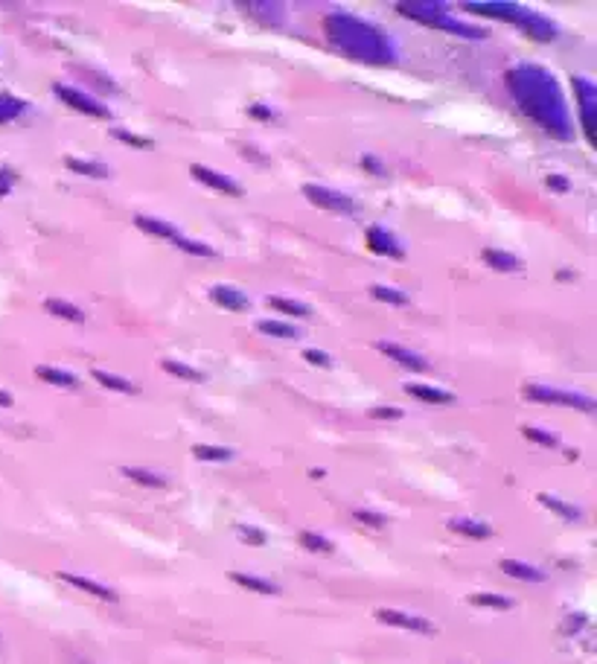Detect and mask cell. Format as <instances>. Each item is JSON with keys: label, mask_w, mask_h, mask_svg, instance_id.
Listing matches in <instances>:
<instances>
[{"label": "cell", "mask_w": 597, "mask_h": 664, "mask_svg": "<svg viewBox=\"0 0 597 664\" xmlns=\"http://www.w3.org/2000/svg\"><path fill=\"white\" fill-rule=\"evenodd\" d=\"M507 88L516 105L536 120L545 132L557 140L574 137L571 111L565 102L563 88L551 70L539 65H516L507 70Z\"/></svg>", "instance_id": "obj_1"}, {"label": "cell", "mask_w": 597, "mask_h": 664, "mask_svg": "<svg viewBox=\"0 0 597 664\" xmlns=\"http://www.w3.org/2000/svg\"><path fill=\"white\" fill-rule=\"evenodd\" d=\"M324 33L341 53L365 62V65H394L397 62V47H394L391 35H385L379 27L367 24L356 15L332 12L324 18Z\"/></svg>", "instance_id": "obj_2"}, {"label": "cell", "mask_w": 597, "mask_h": 664, "mask_svg": "<svg viewBox=\"0 0 597 664\" xmlns=\"http://www.w3.org/2000/svg\"><path fill=\"white\" fill-rule=\"evenodd\" d=\"M402 15L420 21V24H429V27H437V30H446L452 35H464V38H487V30L481 27H472L466 21H458L446 12L443 3H399L397 6Z\"/></svg>", "instance_id": "obj_3"}, {"label": "cell", "mask_w": 597, "mask_h": 664, "mask_svg": "<svg viewBox=\"0 0 597 664\" xmlns=\"http://www.w3.org/2000/svg\"><path fill=\"white\" fill-rule=\"evenodd\" d=\"M525 397L536 399V402H548V405H568V408H580V411H595V399L583 397L577 391H565V388L525 385Z\"/></svg>", "instance_id": "obj_4"}, {"label": "cell", "mask_w": 597, "mask_h": 664, "mask_svg": "<svg viewBox=\"0 0 597 664\" xmlns=\"http://www.w3.org/2000/svg\"><path fill=\"white\" fill-rule=\"evenodd\" d=\"M571 85H574V97L580 102V123H583L586 140L595 143V114H597L595 82H589V79H583V76H574Z\"/></svg>", "instance_id": "obj_5"}, {"label": "cell", "mask_w": 597, "mask_h": 664, "mask_svg": "<svg viewBox=\"0 0 597 664\" xmlns=\"http://www.w3.org/2000/svg\"><path fill=\"white\" fill-rule=\"evenodd\" d=\"M303 196L312 201V204L324 207V210H332V213H353V210H356V204H353L350 196L335 193V190H330V187L306 184V187H303Z\"/></svg>", "instance_id": "obj_6"}, {"label": "cell", "mask_w": 597, "mask_h": 664, "mask_svg": "<svg viewBox=\"0 0 597 664\" xmlns=\"http://www.w3.org/2000/svg\"><path fill=\"white\" fill-rule=\"evenodd\" d=\"M53 94H56L62 102H67L70 108L82 111V114H91V117H108V108H105L102 102H97L94 97H88V94H82V91H76V88L53 85Z\"/></svg>", "instance_id": "obj_7"}, {"label": "cell", "mask_w": 597, "mask_h": 664, "mask_svg": "<svg viewBox=\"0 0 597 664\" xmlns=\"http://www.w3.org/2000/svg\"><path fill=\"white\" fill-rule=\"evenodd\" d=\"M376 621H382V624H388V627H399V630L434 632L432 621H426V618H420V615L399 612V609H376Z\"/></svg>", "instance_id": "obj_8"}, {"label": "cell", "mask_w": 597, "mask_h": 664, "mask_svg": "<svg viewBox=\"0 0 597 664\" xmlns=\"http://www.w3.org/2000/svg\"><path fill=\"white\" fill-rule=\"evenodd\" d=\"M516 24L531 35V38H536V41H551V38H557V33H560L551 18H542V15L531 12V9H522L519 18H516Z\"/></svg>", "instance_id": "obj_9"}, {"label": "cell", "mask_w": 597, "mask_h": 664, "mask_svg": "<svg viewBox=\"0 0 597 664\" xmlns=\"http://www.w3.org/2000/svg\"><path fill=\"white\" fill-rule=\"evenodd\" d=\"M190 175L201 181V184H207V187H213V190H219V193H228V196H242V187L228 178V175H219V172H213L210 166H199L193 164L190 166Z\"/></svg>", "instance_id": "obj_10"}, {"label": "cell", "mask_w": 597, "mask_h": 664, "mask_svg": "<svg viewBox=\"0 0 597 664\" xmlns=\"http://www.w3.org/2000/svg\"><path fill=\"white\" fill-rule=\"evenodd\" d=\"M464 9L472 12V15H484V18H496V21H510V24H516V18H519V12H522V6H516V3H466Z\"/></svg>", "instance_id": "obj_11"}, {"label": "cell", "mask_w": 597, "mask_h": 664, "mask_svg": "<svg viewBox=\"0 0 597 664\" xmlns=\"http://www.w3.org/2000/svg\"><path fill=\"white\" fill-rule=\"evenodd\" d=\"M367 248H370L373 254L394 257V260H402V257H405L402 245H399L397 239L385 231V228H370V231H367Z\"/></svg>", "instance_id": "obj_12"}, {"label": "cell", "mask_w": 597, "mask_h": 664, "mask_svg": "<svg viewBox=\"0 0 597 664\" xmlns=\"http://www.w3.org/2000/svg\"><path fill=\"white\" fill-rule=\"evenodd\" d=\"M388 359H394L399 365L405 367V370H414V373H423V370H429V362L423 359V356H417V353H411V350H405V347H399V344H391V341H379L376 344Z\"/></svg>", "instance_id": "obj_13"}, {"label": "cell", "mask_w": 597, "mask_h": 664, "mask_svg": "<svg viewBox=\"0 0 597 664\" xmlns=\"http://www.w3.org/2000/svg\"><path fill=\"white\" fill-rule=\"evenodd\" d=\"M210 298L216 300L219 306H225V309H233V312H245V309L251 306L248 295H242V292L233 289V286H222V283L210 289Z\"/></svg>", "instance_id": "obj_14"}, {"label": "cell", "mask_w": 597, "mask_h": 664, "mask_svg": "<svg viewBox=\"0 0 597 664\" xmlns=\"http://www.w3.org/2000/svg\"><path fill=\"white\" fill-rule=\"evenodd\" d=\"M65 583L70 586H76V589H82V592H88V595H94V598L100 600H117V592L114 589H108V586H102L97 580H88V577H79V574H59Z\"/></svg>", "instance_id": "obj_15"}, {"label": "cell", "mask_w": 597, "mask_h": 664, "mask_svg": "<svg viewBox=\"0 0 597 664\" xmlns=\"http://www.w3.org/2000/svg\"><path fill=\"white\" fill-rule=\"evenodd\" d=\"M501 571L507 577H516V580H528V583H542L545 574L539 568H533L528 563H519V560H501Z\"/></svg>", "instance_id": "obj_16"}, {"label": "cell", "mask_w": 597, "mask_h": 664, "mask_svg": "<svg viewBox=\"0 0 597 664\" xmlns=\"http://www.w3.org/2000/svg\"><path fill=\"white\" fill-rule=\"evenodd\" d=\"M44 306H47V312H50V315H56V318H65V321H73V324H82V321H85V312H82L79 306L67 303V300L47 298Z\"/></svg>", "instance_id": "obj_17"}, {"label": "cell", "mask_w": 597, "mask_h": 664, "mask_svg": "<svg viewBox=\"0 0 597 664\" xmlns=\"http://www.w3.org/2000/svg\"><path fill=\"white\" fill-rule=\"evenodd\" d=\"M35 376L50 382V385H59V388H76V376L67 373V370H59V367L50 365H38L35 367Z\"/></svg>", "instance_id": "obj_18"}, {"label": "cell", "mask_w": 597, "mask_h": 664, "mask_svg": "<svg viewBox=\"0 0 597 664\" xmlns=\"http://www.w3.org/2000/svg\"><path fill=\"white\" fill-rule=\"evenodd\" d=\"M449 528L455 533L472 536V539H487V536H493V528H490V525L475 522V519H449Z\"/></svg>", "instance_id": "obj_19"}, {"label": "cell", "mask_w": 597, "mask_h": 664, "mask_svg": "<svg viewBox=\"0 0 597 664\" xmlns=\"http://www.w3.org/2000/svg\"><path fill=\"white\" fill-rule=\"evenodd\" d=\"M134 225L140 228V231L152 233V236H164V239H175L178 236V228L175 225H169V222H161V219H149V216H137L134 219Z\"/></svg>", "instance_id": "obj_20"}, {"label": "cell", "mask_w": 597, "mask_h": 664, "mask_svg": "<svg viewBox=\"0 0 597 664\" xmlns=\"http://www.w3.org/2000/svg\"><path fill=\"white\" fill-rule=\"evenodd\" d=\"M481 257H484L487 266H493L496 271H519V268H522L519 257H513V254H507V251H496V248H487Z\"/></svg>", "instance_id": "obj_21"}, {"label": "cell", "mask_w": 597, "mask_h": 664, "mask_svg": "<svg viewBox=\"0 0 597 664\" xmlns=\"http://www.w3.org/2000/svg\"><path fill=\"white\" fill-rule=\"evenodd\" d=\"M94 379L100 382L102 388H108V391H117V394H137V385H132V382L123 379V376H114V373H105V370H94Z\"/></svg>", "instance_id": "obj_22"}, {"label": "cell", "mask_w": 597, "mask_h": 664, "mask_svg": "<svg viewBox=\"0 0 597 664\" xmlns=\"http://www.w3.org/2000/svg\"><path fill=\"white\" fill-rule=\"evenodd\" d=\"M405 391L411 394V397L423 399V402H452V394L449 391H443V388H432V385H417V382H411V385H405Z\"/></svg>", "instance_id": "obj_23"}, {"label": "cell", "mask_w": 597, "mask_h": 664, "mask_svg": "<svg viewBox=\"0 0 597 664\" xmlns=\"http://www.w3.org/2000/svg\"><path fill=\"white\" fill-rule=\"evenodd\" d=\"M231 577L233 583H239V586H245V589H251V592H260V595H277V592H280L274 583H268L263 577H254V574H239V571H233Z\"/></svg>", "instance_id": "obj_24"}, {"label": "cell", "mask_w": 597, "mask_h": 664, "mask_svg": "<svg viewBox=\"0 0 597 664\" xmlns=\"http://www.w3.org/2000/svg\"><path fill=\"white\" fill-rule=\"evenodd\" d=\"M268 306L277 309V312H283V315H289V318H306V315L312 312V309H309L306 303H300V300H286L277 298V295L268 298Z\"/></svg>", "instance_id": "obj_25"}, {"label": "cell", "mask_w": 597, "mask_h": 664, "mask_svg": "<svg viewBox=\"0 0 597 664\" xmlns=\"http://www.w3.org/2000/svg\"><path fill=\"white\" fill-rule=\"evenodd\" d=\"M27 111V102L15 100L9 94H0V123H12Z\"/></svg>", "instance_id": "obj_26"}, {"label": "cell", "mask_w": 597, "mask_h": 664, "mask_svg": "<svg viewBox=\"0 0 597 664\" xmlns=\"http://www.w3.org/2000/svg\"><path fill=\"white\" fill-rule=\"evenodd\" d=\"M123 475L137 481V484H143V487H164L166 484L161 475H155V472H149V469H137V466H123Z\"/></svg>", "instance_id": "obj_27"}, {"label": "cell", "mask_w": 597, "mask_h": 664, "mask_svg": "<svg viewBox=\"0 0 597 664\" xmlns=\"http://www.w3.org/2000/svg\"><path fill=\"white\" fill-rule=\"evenodd\" d=\"M67 166L79 175H88V178H108V166L97 164V161H79V158H67Z\"/></svg>", "instance_id": "obj_28"}, {"label": "cell", "mask_w": 597, "mask_h": 664, "mask_svg": "<svg viewBox=\"0 0 597 664\" xmlns=\"http://www.w3.org/2000/svg\"><path fill=\"white\" fill-rule=\"evenodd\" d=\"M193 455H196L199 461H213V464L231 461L233 458L231 449H222V446H193Z\"/></svg>", "instance_id": "obj_29"}, {"label": "cell", "mask_w": 597, "mask_h": 664, "mask_svg": "<svg viewBox=\"0 0 597 664\" xmlns=\"http://www.w3.org/2000/svg\"><path fill=\"white\" fill-rule=\"evenodd\" d=\"M172 245H178L181 251H187V254H196V257H216V251L210 248V245H201V242H193V239H187V236H175L172 239Z\"/></svg>", "instance_id": "obj_30"}, {"label": "cell", "mask_w": 597, "mask_h": 664, "mask_svg": "<svg viewBox=\"0 0 597 664\" xmlns=\"http://www.w3.org/2000/svg\"><path fill=\"white\" fill-rule=\"evenodd\" d=\"M257 327H260V332L274 335V338H298V330L289 327V324H283V321H260Z\"/></svg>", "instance_id": "obj_31"}, {"label": "cell", "mask_w": 597, "mask_h": 664, "mask_svg": "<svg viewBox=\"0 0 597 664\" xmlns=\"http://www.w3.org/2000/svg\"><path fill=\"white\" fill-rule=\"evenodd\" d=\"M300 542H303V548H309V551L332 554V542H330V539H324V536H318V533L303 531V533H300Z\"/></svg>", "instance_id": "obj_32"}, {"label": "cell", "mask_w": 597, "mask_h": 664, "mask_svg": "<svg viewBox=\"0 0 597 664\" xmlns=\"http://www.w3.org/2000/svg\"><path fill=\"white\" fill-rule=\"evenodd\" d=\"M370 295L376 300H385V303H394V306H405L408 303V295H402L397 289H388V286H373Z\"/></svg>", "instance_id": "obj_33"}, {"label": "cell", "mask_w": 597, "mask_h": 664, "mask_svg": "<svg viewBox=\"0 0 597 664\" xmlns=\"http://www.w3.org/2000/svg\"><path fill=\"white\" fill-rule=\"evenodd\" d=\"M166 373H172V376H181V379H190V382H199L201 373L199 370H193L190 365H181V362H172V359H166L164 362Z\"/></svg>", "instance_id": "obj_34"}, {"label": "cell", "mask_w": 597, "mask_h": 664, "mask_svg": "<svg viewBox=\"0 0 597 664\" xmlns=\"http://www.w3.org/2000/svg\"><path fill=\"white\" fill-rule=\"evenodd\" d=\"M539 501H542V504H548V507H551V510H557V513H563L565 519H580V510H574V507H568V504H563V501H560V498L545 496V493H542V496H539Z\"/></svg>", "instance_id": "obj_35"}, {"label": "cell", "mask_w": 597, "mask_h": 664, "mask_svg": "<svg viewBox=\"0 0 597 664\" xmlns=\"http://www.w3.org/2000/svg\"><path fill=\"white\" fill-rule=\"evenodd\" d=\"M469 603H475V606H493V609H510V606H513V600L498 598V595H472Z\"/></svg>", "instance_id": "obj_36"}, {"label": "cell", "mask_w": 597, "mask_h": 664, "mask_svg": "<svg viewBox=\"0 0 597 664\" xmlns=\"http://www.w3.org/2000/svg\"><path fill=\"white\" fill-rule=\"evenodd\" d=\"M522 434H525L528 440H536V443H542V446H560L557 434L539 432V429H533V426H525V429H522Z\"/></svg>", "instance_id": "obj_37"}, {"label": "cell", "mask_w": 597, "mask_h": 664, "mask_svg": "<svg viewBox=\"0 0 597 664\" xmlns=\"http://www.w3.org/2000/svg\"><path fill=\"white\" fill-rule=\"evenodd\" d=\"M248 9L251 12H266V15H274V24L280 21V15H283V6L280 3H248Z\"/></svg>", "instance_id": "obj_38"}, {"label": "cell", "mask_w": 597, "mask_h": 664, "mask_svg": "<svg viewBox=\"0 0 597 664\" xmlns=\"http://www.w3.org/2000/svg\"><path fill=\"white\" fill-rule=\"evenodd\" d=\"M303 359H306L309 365L332 367V359L327 356V353H321V350H303Z\"/></svg>", "instance_id": "obj_39"}, {"label": "cell", "mask_w": 597, "mask_h": 664, "mask_svg": "<svg viewBox=\"0 0 597 664\" xmlns=\"http://www.w3.org/2000/svg\"><path fill=\"white\" fill-rule=\"evenodd\" d=\"M405 411L402 408H373L370 411V417H376V420H399Z\"/></svg>", "instance_id": "obj_40"}, {"label": "cell", "mask_w": 597, "mask_h": 664, "mask_svg": "<svg viewBox=\"0 0 597 664\" xmlns=\"http://www.w3.org/2000/svg\"><path fill=\"white\" fill-rule=\"evenodd\" d=\"M239 536H242L245 542H254V545H263V542H266V536L257 531V528H239Z\"/></svg>", "instance_id": "obj_41"}, {"label": "cell", "mask_w": 597, "mask_h": 664, "mask_svg": "<svg viewBox=\"0 0 597 664\" xmlns=\"http://www.w3.org/2000/svg\"><path fill=\"white\" fill-rule=\"evenodd\" d=\"M248 114H251V117H257V120H271V117H274V111L266 108V105H251V108H248Z\"/></svg>", "instance_id": "obj_42"}, {"label": "cell", "mask_w": 597, "mask_h": 664, "mask_svg": "<svg viewBox=\"0 0 597 664\" xmlns=\"http://www.w3.org/2000/svg\"><path fill=\"white\" fill-rule=\"evenodd\" d=\"M356 519H362V522H367V525H385V519L382 516H376V513H367V510H356Z\"/></svg>", "instance_id": "obj_43"}, {"label": "cell", "mask_w": 597, "mask_h": 664, "mask_svg": "<svg viewBox=\"0 0 597 664\" xmlns=\"http://www.w3.org/2000/svg\"><path fill=\"white\" fill-rule=\"evenodd\" d=\"M114 137H117V140H123V143H132V146H149V140H140V137H134V134H129V132H120V129L114 132Z\"/></svg>", "instance_id": "obj_44"}, {"label": "cell", "mask_w": 597, "mask_h": 664, "mask_svg": "<svg viewBox=\"0 0 597 664\" xmlns=\"http://www.w3.org/2000/svg\"><path fill=\"white\" fill-rule=\"evenodd\" d=\"M548 184H551V187H557V190H568V184H565L563 175H551V178H548Z\"/></svg>", "instance_id": "obj_45"}, {"label": "cell", "mask_w": 597, "mask_h": 664, "mask_svg": "<svg viewBox=\"0 0 597 664\" xmlns=\"http://www.w3.org/2000/svg\"><path fill=\"white\" fill-rule=\"evenodd\" d=\"M362 164H365L367 169H373V172H382V166L373 161V155H365V161H362Z\"/></svg>", "instance_id": "obj_46"}, {"label": "cell", "mask_w": 597, "mask_h": 664, "mask_svg": "<svg viewBox=\"0 0 597 664\" xmlns=\"http://www.w3.org/2000/svg\"><path fill=\"white\" fill-rule=\"evenodd\" d=\"M0 402H3V405H9V402H12V399L6 397V394H0Z\"/></svg>", "instance_id": "obj_47"}]
</instances>
